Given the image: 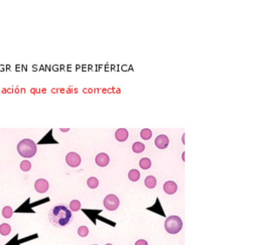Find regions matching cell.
<instances>
[{
  "instance_id": "6da1fadb",
  "label": "cell",
  "mask_w": 259,
  "mask_h": 245,
  "mask_svg": "<svg viewBox=\"0 0 259 245\" xmlns=\"http://www.w3.org/2000/svg\"><path fill=\"white\" fill-rule=\"evenodd\" d=\"M49 220L55 227H64L73 220V214L67 205H58L49 211Z\"/></svg>"
},
{
  "instance_id": "7a4b0ae2",
  "label": "cell",
  "mask_w": 259,
  "mask_h": 245,
  "mask_svg": "<svg viewBox=\"0 0 259 245\" xmlns=\"http://www.w3.org/2000/svg\"><path fill=\"white\" fill-rule=\"evenodd\" d=\"M17 152L24 158H32L37 153V145L30 139H24L17 144Z\"/></svg>"
},
{
  "instance_id": "3957f363",
  "label": "cell",
  "mask_w": 259,
  "mask_h": 245,
  "mask_svg": "<svg viewBox=\"0 0 259 245\" xmlns=\"http://www.w3.org/2000/svg\"><path fill=\"white\" fill-rule=\"evenodd\" d=\"M183 227V222L178 216H171L165 222V229L169 234L178 233Z\"/></svg>"
},
{
  "instance_id": "277c9868",
  "label": "cell",
  "mask_w": 259,
  "mask_h": 245,
  "mask_svg": "<svg viewBox=\"0 0 259 245\" xmlns=\"http://www.w3.org/2000/svg\"><path fill=\"white\" fill-rule=\"evenodd\" d=\"M103 205L104 207L108 210H115L120 205V200L118 198L117 196L113 195V194H109L108 196H106L103 201Z\"/></svg>"
},
{
  "instance_id": "5b68a950",
  "label": "cell",
  "mask_w": 259,
  "mask_h": 245,
  "mask_svg": "<svg viewBox=\"0 0 259 245\" xmlns=\"http://www.w3.org/2000/svg\"><path fill=\"white\" fill-rule=\"evenodd\" d=\"M66 162L71 167H77L81 164V159L78 153H75V152H71V153H69L67 154V156H66Z\"/></svg>"
},
{
  "instance_id": "8992f818",
  "label": "cell",
  "mask_w": 259,
  "mask_h": 245,
  "mask_svg": "<svg viewBox=\"0 0 259 245\" xmlns=\"http://www.w3.org/2000/svg\"><path fill=\"white\" fill-rule=\"evenodd\" d=\"M34 187L38 193H45L49 190V182L44 178H39L35 182Z\"/></svg>"
},
{
  "instance_id": "52a82bcc",
  "label": "cell",
  "mask_w": 259,
  "mask_h": 245,
  "mask_svg": "<svg viewBox=\"0 0 259 245\" xmlns=\"http://www.w3.org/2000/svg\"><path fill=\"white\" fill-rule=\"evenodd\" d=\"M154 144H155V146L158 148L165 149L169 145V139L165 134H160V135L157 136V138L155 139Z\"/></svg>"
},
{
  "instance_id": "ba28073f",
  "label": "cell",
  "mask_w": 259,
  "mask_h": 245,
  "mask_svg": "<svg viewBox=\"0 0 259 245\" xmlns=\"http://www.w3.org/2000/svg\"><path fill=\"white\" fill-rule=\"evenodd\" d=\"M109 156L105 153H99V154H97V156L95 157V163L97 164V165L101 166V167L107 166V165H109Z\"/></svg>"
},
{
  "instance_id": "9c48e42d",
  "label": "cell",
  "mask_w": 259,
  "mask_h": 245,
  "mask_svg": "<svg viewBox=\"0 0 259 245\" xmlns=\"http://www.w3.org/2000/svg\"><path fill=\"white\" fill-rule=\"evenodd\" d=\"M163 189H164V192L166 194L173 195V194H174V193L177 192L178 186H177V184L175 182H173V181H167L163 185Z\"/></svg>"
},
{
  "instance_id": "30bf717a",
  "label": "cell",
  "mask_w": 259,
  "mask_h": 245,
  "mask_svg": "<svg viewBox=\"0 0 259 245\" xmlns=\"http://www.w3.org/2000/svg\"><path fill=\"white\" fill-rule=\"evenodd\" d=\"M128 138V132L125 128H119L115 132V139L120 142L126 141Z\"/></svg>"
},
{
  "instance_id": "8fae6325",
  "label": "cell",
  "mask_w": 259,
  "mask_h": 245,
  "mask_svg": "<svg viewBox=\"0 0 259 245\" xmlns=\"http://www.w3.org/2000/svg\"><path fill=\"white\" fill-rule=\"evenodd\" d=\"M156 184H157V181L154 176H147L145 179V185L149 189H154L156 186Z\"/></svg>"
},
{
  "instance_id": "7c38bea8",
  "label": "cell",
  "mask_w": 259,
  "mask_h": 245,
  "mask_svg": "<svg viewBox=\"0 0 259 245\" xmlns=\"http://www.w3.org/2000/svg\"><path fill=\"white\" fill-rule=\"evenodd\" d=\"M140 177H141V173L136 169L131 170L128 173V178L133 182H136V181L139 180Z\"/></svg>"
},
{
  "instance_id": "4fadbf2b",
  "label": "cell",
  "mask_w": 259,
  "mask_h": 245,
  "mask_svg": "<svg viewBox=\"0 0 259 245\" xmlns=\"http://www.w3.org/2000/svg\"><path fill=\"white\" fill-rule=\"evenodd\" d=\"M12 228L8 224H2L0 225V234L2 236H8L11 233Z\"/></svg>"
},
{
  "instance_id": "5bb4252c",
  "label": "cell",
  "mask_w": 259,
  "mask_h": 245,
  "mask_svg": "<svg viewBox=\"0 0 259 245\" xmlns=\"http://www.w3.org/2000/svg\"><path fill=\"white\" fill-rule=\"evenodd\" d=\"M132 148H133V151H134L135 153H141L145 150V145H144L143 143H141V142H139V141H138V142L134 143Z\"/></svg>"
},
{
  "instance_id": "9a60e30c",
  "label": "cell",
  "mask_w": 259,
  "mask_h": 245,
  "mask_svg": "<svg viewBox=\"0 0 259 245\" xmlns=\"http://www.w3.org/2000/svg\"><path fill=\"white\" fill-rule=\"evenodd\" d=\"M87 185L89 186V188L91 189H95L97 188L98 185H99V180H98L95 177H91L89 178L88 181H87Z\"/></svg>"
},
{
  "instance_id": "2e32d148",
  "label": "cell",
  "mask_w": 259,
  "mask_h": 245,
  "mask_svg": "<svg viewBox=\"0 0 259 245\" xmlns=\"http://www.w3.org/2000/svg\"><path fill=\"white\" fill-rule=\"evenodd\" d=\"M151 160L148 158H142L140 160V166L141 168L144 169V170H147L151 167Z\"/></svg>"
},
{
  "instance_id": "e0dca14e",
  "label": "cell",
  "mask_w": 259,
  "mask_h": 245,
  "mask_svg": "<svg viewBox=\"0 0 259 245\" xmlns=\"http://www.w3.org/2000/svg\"><path fill=\"white\" fill-rule=\"evenodd\" d=\"M81 209V203L78 200H72L69 204V210L72 211H78Z\"/></svg>"
},
{
  "instance_id": "ac0fdd59",
  "label": "cell",
  "mask_w": 259,
  "mask_h": 245,
  "mask_svg": "<svg viewBox=\"0 0 259 245\" xmlns=\"http://www.w3.org/2000/svg\"><path fill=\"white\" fill-rule=\"evenodd\" d=\"M13 210L10 206H5L3 210H2V215L4 218H11L12 217Z\"/></svg>"
},
{
  "instance_id": "d6986e66",
  "label": "cell",
  "mask_w": 259,
  "mask_h": 245,
  "mask_svg": "<svg viewBox=\"0 0 259 245\" xmlns=\"http://www.w3.org/2000/svg\"><path fill=\"white\" fill-rule=\"evenodd\" d=\"M141 137L143 140H145V141L150 140L151 137H152V132H151V130L148 128L142 129L141 132Z\"/></svg>"
},
{
  "instance_id": "ffe728a7",
  "label": "cell",
  "mask_w": 259,
  "mask_h": 245,
  "mask_svg": "<svg viewBox=\"0 0 259 245\" xmlns=\"http://www.w3.org/2000/svg\"><path fill=\"white\" fill-rule=\"evenodd\" d=\"M31 168V164L29 160H24L21 162L20 169L24 172H28Z\"/></svg>"
},
{
  "instance_id": "44dd1931",
  "label": "cell",
  "mask_w": 259,
  "mask_h": 245,
  "mask_svg": "<svg viewBox=\"0 0 259 245\" xmlns=\"http://www.w3.org/2000/svg\"><path fill=\"white\" fill-rule=\"evenodd\" d=\"M78 235L80 236V237H87L88 235H89V229H88V227H86V226H81L79 229H78Z\"/></svg>"
},
{
  "instance_id": "7402d4cb",
  "label": "cell",
  "mask_w": 259,
  "mask_h": 245,
  "mask_svg": "<svg viewBox=\"0 0 259 245\" xmlns=\"http://www.w3.org/2000/svg\"><path fill=\"white\" fill-rule=\"evenodd\" d=\"M135 245H148L147 242L146 240H143V239H141V240H138L136 243H135Z\"/></svg>"
},
{
  "instance_id": "603a6c76",
  "label": "cell",
  "mask_w": 259,
  "mask_h": 245,
  "mask_svg": "<svg viewBox=\"0 0 259 245\" xmlns=\"http://www.w3.org/2000/svg\"><path fill=\"white\" fill-rule=\"evenodd\" d=\"M60 130H61L62 132H67V131H69V128H66V129H62V128H61V129H60Z\"/></svg>"
},
{
  "instance_id": "cb8c5ba5",
  "label": "cell",
  "mask_w": 259,
  "mask_h": 245,
  "mask_svg": "<svg viewBox=\"0 0 259 245\" xmlns=\"http://www.w3.org/2000/svg\"><path fill=\"white\" fill-rule=\"evenodd\" d=\"M106 245H113V244H111V243H108V244H106Z\"/></svg>"
},
{
  "instance_id": "d4e9b609",
  "label": "cell",
  "mask_w": 259,
  "mask_h": 245,
  "mask_svg": "<svg viewBox=\"0 0 259 245\" xmlns=\"http://www.w3.org/2000/svg\"><path fill=\"white\" fill-rule=\"evenodd\" d=\"M95 245H96V244H95Z\"/></svg>"
}]
</instances>
